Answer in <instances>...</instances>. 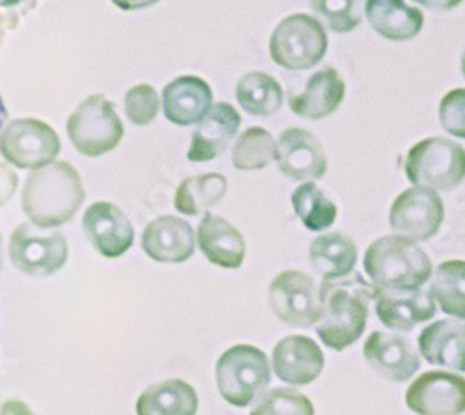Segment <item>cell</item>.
Returning <instances> with one entry per match:
<instances>
[{
    "instance_id": "e575fe53",
    "label": "cell",
    "mask_w": 465,
    "mask_h": 415,
    "mask_svg": "<svg viewBox=\"0 0 465 415\" xmlns=\"http://www.w3.org/2000/svg\"><path fill=\"white\" fill-rule=\"evenodd\" d=\"M440 122L447 134L465 138V88H454L440 103Z\"/></svg>"
},
{
    "instance_id": "e0dca14e",
    "label": "cell",
    "mask_w": 465,
    "mask_h": 415,
    "mask_svg": "<svg viewBox=\"0 0 465 415\" xmlns=\"http://www.w3.org/2000/svg\"><path fill=\"white\" fill-rule=\"evenodd\" d=\"M242 118L235 106L229 103H216L209 110V114L198 124L192 133L188 161L209 163L225 153V149L237 136Z\"/></svg>"
},
{
    "instance_id": "ab89813d",
    "label": "cell",
    "mask_w": 465,
    "mask_h": 415,
    "mask_svg": "<svg viewBox=\"0 0 465 415\" xmlns=\"http://www.w3.org/2000/svg\"><path fill=\"white\" fill-rule=\"evenodd\" d=\"M6 120H8V110H6V106H5L3 97H0V131H3Z\"/></svg>"
},
{
    "instance_id": "836d02e7",
    "label": "cell",
    "mask_w": 465,
    "mask_h": 415,
    "mask_svg": "<svg viewBox=\"0 0 465 415\" xmlns=\"http://www.w3.org/2000/svg\"><path fill=\"white\" fill-rule=\"evenodd\" d=\"M159 95L157 90L149 84H138L125 95L127 118L134 125H149L159 114Z\"/></svg>"
},
{
    "instance_id": "7402d4cb",
    "label": "cell",
    "mask_w": 465,
    "mask_h": 415,
    "mask_svg": "<svg viewBox=\"0 0 465 415\" xmlns=\"http://www.w3.org/2000/svg\"><path fill=\"white\" fill-rule=\"evenodd\" d=\"M198 242L213 265L227 271L241 269L246 257L242 233L218 214H205L198 228Z\"/></svg>"
},
{
    "instance_id": "8fae6325",
    "label": "cell",
    "mask_w": 465,
    "mask_h": 415,
    "mask_svg": "<svg viewBox=\"0 0 465 415\" xmlns=\"http://www.w3.org/2000/svg\"><path fill=\"white\" fill-rule=\"evenodd\" d=\"M445 220V205L436 191L411 186L397 196L390 211L391 230L415 242L430 241L438 235Z\"/></svg>"
},
{
    "instance_id": "f546056e",
    "label": "cell",
    "mask_w": 465,
    "mask_h": 415,
    "mask_svg": "<svg viewBox=\"0 0 465 415\" xmlns=\"http://www.w3.org/2000/svg\"><path fill=\"white\" fill-rule=\"evenodd\" d=\"M292 207L307 230L324 232L337 220V205L315 183H303L292 193Z\"/></svg>"
},
{
    "instance_id": "277c9868",
    "label": "cell",
    "mask_w": 465,
    "mask_h": 415,
    "mask_svg": "<svg viewBox=\"0 0 465 415\" xmlns=\"http://www.w3.org/2000/svg\"><path fill=\"white\" fill-rule=\"evenodd\" d=\"M404 170L413 186L452 191L465 179V149L449 138H424L408 151Z\"/></svg>"
},
{
    "instance_id": "52a82bcc",
    "label": "cell",
    "mask_w": 465,
    "mask_h": 415,
    "mask_svg": "<svg viewBox=\"0 0 465 415\" xmlns=\"http://www.w3.org/2000/svg\"><path fill=\"white\" fill-rule=\"evenodd\" d=\"M124 124L114 104L101 94L84 99L67 120V134L79 153L101 157L120 145Z\"/></svg>"
},
{
    "instance_id": "ba28073f",
    "label": "cell",
    "mask_w": 465,
    "mask_h": 415,
    "mask_svg": "<svg viewBox=\"0 0 465 415\" xmlns=\"http://www.w3.org/2000/svg\"><path fill=\"white\" fill-rule=\"evenodd\" d=\"M62 149L54 129L42 120H14L0 134V153L21 170H40L51 164Z\"/></svg>"
},
{
    "instance_id": "d6986e66",
    "label": "cell",
    "mask_w": 465,
    "mask_h": 415,
    "mask_svg": "<svg viewBox=\"0 0 465 415\" xmlns=\"http://www.w3.org/2000/svg\"><path fill=\"white\" fill-rule=\"evenodd\" d=\"M145 253L157 262H184L196 252L192 225L179 216H161L147 223L142 235Z\"/></svg>"
},
{
    "instance_id": "7a4b0ae2",
    "label": "cell",
    "mask_w": 465,
    "mask_h": 415,
    "mask_svg": "<svg viewBox=\"0 0 465 415\" xmlns=\"http://www.w3.org/2000/svg\"><path fill=\"white\" fill-rule=\"evenodd\" d=\"M83 179L69 163H51L28 175L21 205L37 228H58L67 223L84 202Z\"/></svg>"
},
{
    "instance_id": "2e32d148",
    "label": "cell",
    "mask_w": 465,
    "mask_h": 415,
    "mask_svg": "<svg viewBox=\"0 0 465 415\" xmlns=\"http://www.w3.org/2000/svg\"><path fill=\"white\" fill-rule=\"evenodd\" d=\"M326 358L321 347L305 335H289L276 345L272 367L280 380L291 386L315 382L324 371Z\"/></svg>"
},
{
    "instance_id": "d4e9b609",
    "label": "cell",
    "mask_w": 465,
    "mask_h": 415,
    "mask_svg": "<svg viewBox=\"0 0 465 415\" xmlns=\"http://www.w3.org/2000/svg\"><path fill=\"white\" fill-rule=\"evenodd\" d=\"M198 393L188 382L170 379L153 384L136 400L138 415H196Z\"/></svg>"
},
{
    "instance_id": "3957f363",
    "label": "cell",
    "mask_w": 465,
    "mask_h": 415,
    "mask_svg": "<svg viewBox=\"0 0 465 415\" xmlns=\"http://www.w3.org/2000/svg\"><path fill=\"white\" fill-rule=\"evenodd\" d=\"M363 267L376 289L413 291L432 278V261L411 239L387 235L365 252Z\"/></svg>"
},
{
    "instance_id": "d590c367",
    "label": "cell",
    "mask_w": 465,
    "mask_h": 415,
    "mask_svg": "<svg viewBox=\"0 0 465 415\" xmlns=\"http://www.w3.org/2000/svg\"><path fill=\"white\" fill-rule=\"evenodd\" d=\"M19 186L17 173L5 163H0V207H5Z\"/></svg>"
},
{
    "instance_id": "8d00e7d4",
    "label": "cell",
    "mask_w": 465,
    "mask_h": 415,
    "mask_svg": "<svg viewBox=\"0 0 465 415\" xmlns=\"http://www.w3.org/2000/svg\"><path fill=\"white\" fill-rule=\"evenodd\" d=\"M415 5L429 8V10H436V12H449L458 8L463 0H413Z\"/></svg>"
},
{
    "instance_id": "9a60e30c",
    "label": "cell",
    "mask_w": 465,
    "mask_h": 415,
    "mask_svg": "<svg viewBox=\"0 0 465 415\" xmlns=\"http://www.w3.org/2000/svg\"><path fill=\"white\" fill-rule=\"evenodd\" d=\"M367 363L381 376L391 382H406L419 371L420 360L410 339L387 333L372 331L363 347Z\"/></svg>"
},
{
    "instance_id": "5bb4252c",
    "label": "cell",
    "mask_w": 465,
    "mask_h": 415,
    "mask_svg": "<svg viewBox=\"0 0 465 415\" xmlns=\"http://www.w3.org/2000/svg\"><path fill=\"white\" fill-rule=\"evenodd\" d=\"M83 228L103 257H122L134 242L133 223L118 205L110 202L92 203L83 216Z\"/></svg>"
},
{
    "instance_id": "83f0119b",
    "label": "cell",
    "mask_w": 465,
    "mask_h": 415,
    "mask_svg": "<svg viewBox=\"0 0 465 415\" xmlns=\"http://www.w3.org/2000/svg\"><path fill=\"white\" fill-rule=\"evenodd\" d=\"M237 101L252 116H272L283 104L282 84L262 71H252L237 84Z\"/></svg>"
},
{
    "instance_id": "cb8c5ba5",
    "label": "cell",
    "mask_w": 465,
    "mask_h": 415,
    "mask_svg": "<svg viewBox=\"0 0 465 415\" xmlns=\"http://www.w3.org/2000/svg\"><path fill=\"white\" fill-rule=\"evenodd\" d=\"M371 26L390 42H410L424 25V14L404 0H365Z\"/></svg>"
},
{
    "instance_id": "60d3db41",
    "label": "cell",
    "mask_w": 465,
    "mask_h": 415,
    "mask_svg": "<svg viewBox=\"0 0 465 415\" xmlns=\"http://www.w3.org/2000/svg\"><path fill=\"white\" fill-rule=\"evenodd\" d=\"M17 3H21V0H0V6H14Z\"/></svg>"
},
{
    "instance_id": "6da1fadb",
    "label": "cell",
    "mask_w": 465,
    "mask_h": 415,
    "mask_svg": "<svg viewBox=\"0 0 465 415\" xmlns=\"http://www.w3.org/2000/svg\"><path fill=\"white\" fill-rule=\"evenodd\" d=\"M319 296L321 317L315 330L321 341L333 351L352 347L367 328L374 285H369L360 274L346 280H324Z\"/></svg>"
},
{
    "instance_id": "f1b7e54d",
    "label": "cell",
    "mask_w": 465,
    "mask_h": 415,
    "mask_svg": "<svg viewBox=\"0 0 465 415\" xmlns=\"http://www.w3.org/2000/svg\"><path fill=\"white\" fill-rule=\"evenodd\" d=\"M429 292L443 313L465 321V261L450 259L441 262Z\"/></svg>"
},
{
    "instance_id": "b9f144b4",
    "label": "cell",
    "mask_w": 465,
    "mask_h": 415,
    "mask_svg": "<svg viewBox=\"0 0 465 415\" xmlns=\"http://www.w3.org/2000/svg\"><path fill=\"white\" fill-rule=\"evenodd\" d=\"M0 415H8V411H6V400H5V399H0Z\"/></svg>"
},
{
    "instance_id": "ee69618b",
    "label": "cell",
    "mask_w": 465,
    "mask_h": 415,
    "mask_svg": "<svg viewBox=\"0 0 465 415\" xmlns=\"http://www.w3.org/2000/svg\"><path fill=\"white\" fill-rule=\"evenodd\" d=\"M461 74H463V77H465V51H463V54H461Z\"/></svg>"
},
{
    "instance_id": "7bdbcfd3",
    "label": "cell",
    "mask_w": 465,
    "mask_h": 415,
    "mask_svg": "<svg viewBox=\"0 0 465 415\" xmlns=\"http://www.w3.org/2000/svg\"><path fill=\"white\" fill-rule=\"evenodd\" d=\"M0 271H3V237H0Z\"/></svg>"
},
{
    "instance_id": "484cf974",
    "label": "cell",
    "mask_w": 465,
    "mask_h": 415,
    "mask_svg": "<svg viewBox=\"0 0 465 415\" xmlns=\"http://www.w3.org/2000/svg\"><path fill=\"white\" fill-rule=\"evenodd\" d=\"M309 261L324 280H341L354 272L358 248L344 233L321 235L309 246Z\"/></svg>"
},
{
    "instance_id": "4fadbf2b",
    "label": "cell",
    "mask_w": 465,
    "mask_h": 415,
    "mask_svg": "<svg viewBox=\"0 0 465 415\" xmlns=\"http://www.w3.org/2000/svg\"><path fill=\"white\" fill-rule=\"evenodd\" d=\"M278 168L291 181H315L328 172V157L315 134L305 129H287L276 142Z\"/></svg>"
},
{
    "instance_id": "4316f807",
    "label": "cell",
    "mask_w": 465,
    "mask_h": 415,
    "mask_svg": "<svg viewBox=\"0 0 465 415\" xmlns=\"http://www.w3.org/2000/svg\"><path fill=\"white\" fill-rule=\"evenodd\" d=\"M227 193V179L222 173H202L184 179L173 198V205L181 214L198 216L214 207Z\"/></svg>"
},
{
    "instance_id": "ffe728a7",
    "label": "cell",
    "mask_w": 465,
    "mask_h": 415,
    "mask_svg": "<svg viewBox=\"0 0 465 415\" xmlns=\"http://www.w3.org/2000/svg\"><path fill=\"white\" fill-rule=\"evenodd\" d=\"M163 108L166 120L173 125L200 124L213 108V90L203 79L183 74L164 88Z\"/></svg>"
},
{
    "instance_id": "44dd1931",
    "label": "cell",
    "mask_w": 465,
    "mask_h": 415,
    "mask_svg": "<svg viewBox=\"0 0 465 415\" xmlns=\"http://www.w3.org/2000/svg\"><path fill=\"white\" fill-rule=\"evenodd\" d=\"M346 84L335 67H324L307 81L302 94L291 97V110L305 120H324L342 104Z\"/></svg>"
},
{
    "instance_id": "4dcf8cb0",
    "label": "cell",
    "mask_w": 465,
    "mask_h": 415,
    "mask_svg": "<svg viewBox=\"0 0 465 415\" xmlns=\"http://www.w3.org/2000/svg\"><path fill=\"white\" fill-rule=\"evenodd\" d=\"M231 159L237 170H262L276 159V140L262 127H250L235 142Z\"/></svg>"
},
{
    "instance_id": "74e56055",
    "label": "cell",
    "mask_w": 465,
    "mask_h": 415,
    "mask_svg": "<svg viewBox=\"0 0 465 415\" xmlns=\"http://www.w3.org/2000/svg\"><path fill=\"white\" fill-rule=\"evenodd\" d=\"M114 6H118L120 10L125 12H134V10H143L153 5H157L159 0H112Z\"/></svg>"
},
{
    "instance_id": "1f68e13d",
    "label": "cell",
    "mask_w": 465,
    "mask_h": 415,
    "mask_svg": "<svg viewBox=\"0 0 465 415\" xmlns=\"http://www.w3.org/2000/svg\"><path fill=\"white\" fill-rule=\"evenodd\" d=\"M250 415H315V406L296 390L278 388L264 393Z\"/></svg>"
},
{
    "instance_id": "f35d334b",
    "label": "cell",
    "mask_w": 465,
    "mask_h": 415,
    "mask_svg": "<svg viewBox=\"0 0 465 415\" xmlns=\"http://www.w3.org/2000/svg\"><path fill=\"white\" fill-rule=\"evenodd\" d=\"M6 411L8 415H35L23 400H17V399L6 400Z\"/></svg>"
},
{
    "instance_id": "8992f818",
    "label": "cell",
    "mask_w": 465,
    "mask_h": 415,
    "mask_svg": "<svg viewBox=\"0 0 465 415\" xmlns=\"http://www.w3.org/2000/svg\"><path fill=\"white\" fill-rule=\"evenodd\" d=\"M328 45V34L315 17L294 14L270 35V56L283 69L305 71L324 60Z\"/></svg>"
},
{
    "instance_id": "30bf717a",
    "label": "cell",
    "mask_w": 465,
    "mask_h": 415,
    "mask_svg": "<svg viewBox=\"0 0 465 415\" xmlns=\"http://www.w3.org/2000/svg\"><path fill=\"white\" fill-rule=\"evenodd\" d=\"M268 304L283 324L296 328H312L321 317V296L315 280L300 271H285L272 280Z\"/></svg>"
},
{
    "instance_id": "ac0fdd59",
    "label": "cell",
    "mask_w": 465,
    "mask_h": 415,
    "mask_svg": "<svg viewBox=\"0 0 465 415\" xmlns=\"http://www.w3.org/2000/svg\"><path fill=\"white\" fill-rule=\"evenodd\" d=\"M374 310L387 328L410 331L436 315V300L422 287L413 291L374 287Z\"/></svg>"
},
{
    "instance_id": "d6a6232c",
    "label": "cell",
    "mask_w": 465,
    "mask_h": 415,
    "mask_svg": "<svg viewBox=\"0 0 465 415\" xmlns=\"http://www.w3.org/2000/svg\"><path fill=\"white\" fill-rule=\"evenodd\" d=\"M309 5L337 34L352 32L361 23V0H309Z\"/></svg>"
},
{
    "instance_id": "5b68a950",
    "label": "cell",
    "mask_w": 465,
    "mask_h": 415,
    "mask_svg": "<svg viewBox=\"0 0 465 415\" xmlns=\"http://www.w3.org/2000/svg\"><path fill=\"white\" fill-rule=\"evenodd\" d=\"M272 380L266 354L252 345L227 349L216 363V384L225 402L244 408L252 404Z\"/></svg>"
},
{
    "instance_id": "7c38bea8",
    "label": "cell",
    "mask_w": 465,
    "mask_h": 415,
    "mask_svg": "<svg viewBox=\"0 0 465 415\" xmlns=\"http://www.w3.org/2000/svg\"><path fill=\"white\" fill-rule=\"evenodd\" d=\"M406 404L417 415H461L465 379L445 371L424 372L408 388Z\"/></svg>"
},
{
    "instance_id": "9c48e42d",
    "label": "cell",
    "mask_w": 465,
    "mask_h": 415,
    "mask_svg": "<svg viewBox=\"0 0 465 415\" xmlns=\"http://www.w3.org/2000/svg\"><path fill=\"white\" fill-rule=\"evenodd\" d=\"M34 223H21L10 239V257L15 269L28 276L56 274L67 261V241L60 232H42Z\"/></svg>"
},
{
    "instance_id": "603a6c76",
    "label": "cell",
    "mask_w": 465,
    "mask_h": 415,
    "mask_svg": "<svg viewBox=\"0 0 465 415\" xmlns=\"http://www.w3.org/2000/svg\"><path fill=\"white\" fill-rule=\"evenodd\" d=\"M419 351L432 365L465 372V322L445 319L426 326L419 335Z\"/></svg>"
}]
</instances>
